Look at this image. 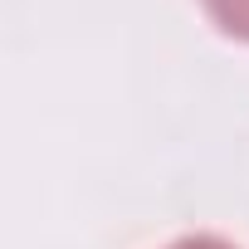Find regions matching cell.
Returning a JSON list of instances; mask_svg holds the SVG:
<instances>
[{
	"label": "cell",
	"instance_id": "2",
	"mask_svg": "<svg viewBox=\"0 0 249 249\" xmlns=\"http://www.w3.org/2000/svg\"><path fill=\"white\" fill-rule=\"evenodd\" d=\"M166 249H234V244L220 239V234H186V239H176V244H166Z\"/></svg>",
	"mask_w": 249,
	"mask_h": 249
},
{
	"label": "cell",
	"instance_id": "1",
	"mask_svg": "<svg viewBox=\"0 0 249 249\" xmlns=\"http://www.w3.org/2000/svg\"><path fill=\"white\" fill-rule=\"evenodd\" d=\"M205 15L230 35V39H244L249 44V0H200Z\"/></svg>",
	"mask_w": 249,
	"mask_h": 249
}]
</instances>
